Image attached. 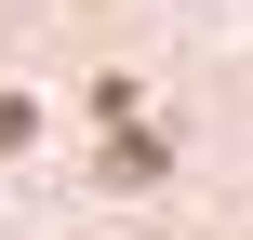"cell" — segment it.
I'll list each match as a JSON object with an SVG mask.
<instances>
[{
	"label": "cell",
	"instance_id": "obj_1",
	"mask_svg": "<svg viewBox=\"0 0 253 240\" xmlns=\"http://www.w3.org/2000/svg\"><path fill=\"white\" fill-rule=\"evenodd\" d=\"M27 134H40V107H27V94H0V147H27Z\"/></svg>",
	"mask_w": 253,
	"mask_h": 240
}]
</instances>
